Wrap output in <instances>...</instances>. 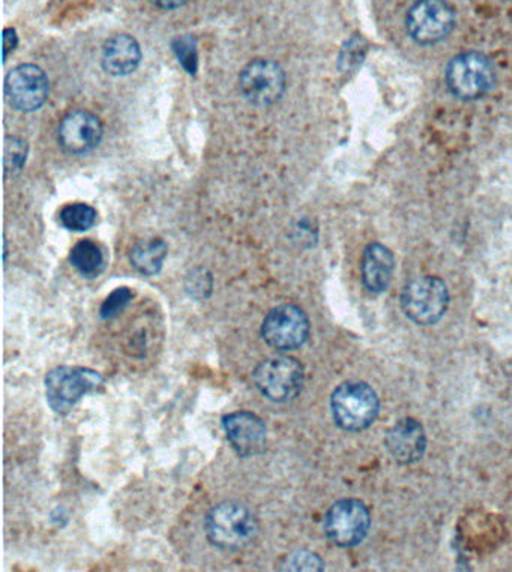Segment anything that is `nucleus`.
<instances>
[{
    "label": "nucleus",
    "mask_w": 512,
    "mask_h": 572,
    "mask_svg": "<svg viewBox=\"0 0 512 572\" xmlns=\"http://www.w3.org/2000/svg\"><path fill=\"white\" fill-rule=\"evenodd\" d=\"M205 532L207 540L217 549L236 552L252 544L259 532V524L247 507L224 502L206 515Z\"/></svg>",
    "instance_id": "1"
},
{
    "label": "nucleus",
    "mask_w": 512,
    "mask_h": 572,
    "mask_svg": "<svg viewBox=\"0 0 512 572\" xmlns=\"http://www.w3.org/2000/svg\"><path fill=\"white\" fill-rule=\"evenodd\" d=\"M371 527L370 511L358 499H342L326 512L324 529L328 540L342 549L366 540Z\"/></svg>",
    "instance_id": "7"
},
{
    "label": "nucleus",
    "mask_w": 512,
    "mask_h": 572,
    "mask_svg": "<svg viewBox=\"0 0 512 572\" xmlns=\"http://www.w3.org/2000/svg\"><path fill=\"white\" fill-rule=\"evenodd\" d=\"M70 262L83 277H96L104 268V254L93 241L84 239L71 249Z\"/></svg>",
    "instance_id": "18"
},
{
    "label": "nucleus",
    "mask_w": 512,
    "mask_h": 572,
    "mask_svg": "<svg viewBox=\"0 0 512 572\" xmlns=\"http://www.w3.org/2000/svg\"><path fill=\"white\" fill-rule=\"evenodd\" d=\"M378 394L363 381H346L332 392L331 412L337 426L346 431L367 430L378 418Z\"/></svg>",
    "instance_id": "2"
},
{
    "label": "nucleus",
    "mask_w": 512,
    "mask_h": 572,
    "mask_svg": "<svg viewBox=\"0 0 512 572\" xmlns=\"http://www.w3.org/2000/svg\"><path fill=\"white\" fill-rule=\"evenodd\" d=\"M17 44H19V38H17L14 29H6V31H3V61L7 62L10 53L14 52Z\"/></svg>",
    "instance_id": "25"
},
{
    "label": "nucleus",
    "mask_w": 512,
    "mask_h": 572,
    "mask_svg": "<svg viewBox=\"0 0 512 572\" xmlns=\"http://www.w3.org/2000/svg\"><path fill=\"white\" fill-rule=\"evenodd\" d=\"M227 440L239 457L259 456L266 447L264 419L252 412H233L223 418Z\"/></svg>",
    "instance_id": "12"
},
{
    "label": "nucleus",
    "mask_w": 512,
    "mask_h": 572,
    "mask_svg": "<svg viewBox=\"0 0 512 572\" xmlns=\"http://www.w3.org/2000/svg\"><path fill=\"white\" fill-rule=\"evenodd\" d=\"M27 142L19 137H8L6 142V160H3L7 175H10V173L14 175V173L20 172L24 163H27Z\"/></svg>",
    "instance_id": "20"
},
{
    "label": "nucleus",
    "mask_w": 512,
    "mask_h": 572,
    "mask_svg": "<svg viewBox=\"0 0 512 572\" xmlns=\"http://www.w3.org/2000/svg\"><path fill=\"white\" fill-rule=\"evenodd\" d=\"M142 50L135 38L120 33L107 40L103 49V67L109 74L126 75L137 70Z\"/></svg>",
    "instance_id": "16"
},
{
    "label": "nucleus",
    "mask_w": 512,
    "mask_h": 572,
    "mask_svg": "<svg viewBox=\"0 0 512 572\" xmlns=\"http://www.w3.org/2000/svg\"><path fill=\"white\" fill-rule=\"evenodd\" d=\"M8 103L20 112H33L44 105L49 96V79L40 67L19 65L6 79Z\"/></svg>",
    "instance_id": "11"
},
{
    "label": "nucleus",
    "mask_w": 512,
    "mask_h": 572,
    "mask_svg": "<svg viewBox=\"0 0 512 572\" xmlns=\"http://www.w3.org/2000/svg\"><path fill=\"white\" fill-rule=\"evenodd\" d=\"M385 445L399 464H413L422 459L427 449L424 427L413 418L401 419L389 428Z\"/></svg>",
    "instance_id": "14"
},
{
    "label": "nucleus",
    "mask_w": 512,
    "mask_h": 572,
    "mask_svg": "<svg viewBox=\"0 0 512 572\" xmlns=\"http://www.w3.org/2000/svg\"><path fill=\"white\" fill-rule=\"evenodd\" d=\"M104 385L99 371L86 367L62 366L45 376L47 402L53 412L68 415L88 394L96 392Z\"/></svg>",
    "instance_id": "3"
},
{
    "label": "nucleus",
    "mask_w": 512,
    "mask_h": 572,
    "mask_svg": "<svg viewBox=\"0 0 512 572\" xmlns=\"http://www.w3.org/2000/svg\"><path fill=\"white\" fill-rule=\"evenodd\" d=\"M101 139H103V125L95 114L86 110H75L66 114L59 125V143L71 154H86L95 150Z\"/></svg>",
    "instance_id": "13"
},
{
    "label": "nucleus",
    "mask_w": 512,
    "mask_h": 572,
    "mask_svg": "<svg viewBox=\"0 0 512 572\" xmlns=\"http://www.w3.org/2000/svg\"><path fill=\"white\" fill-rule=\"evenodd\" d=\"M173 52H175L177 61L188 71L190 74H196L197 71V45L196 40L192 37H180L173 41Z\"/></svg>",
    "instance_id": "22"
},
{
    "label": "nucleus",
    "mask_w": 512,
    "mask_h": 572,
    "mask_svg": "<svg viewBox=\"0 0 512 572\" xmlns=\"http://www.w3.org/2000/svg\"><path fill=\"white\" fill-rule=\"evenodd\" d=\"M239 86L249 103L256 105L277 103L286 89L285 71L278 63L268 59H256L244 68Z\"/></svg>",
    "instance_id": "10"
},
{
    "label": "nucleus",
    "mask_w": 512,
    "mask_h": 572,
    "mask_svg": "<svg viewBox=\"0 0 512 572\" xmlns=\"http://www.w3.org/2000/svg\"><path fill=\"white\" fill-rule=\"evenodd\" d=\"M325 563L316 553L299 550L286 558L279 570L283 571H324Z\"/></svg>",
    "instance_id": "21"
},
{
    "label": "nucleus",
    "mask_w": 512,
    "mask_h": 572,
    "mask_svg": "<svg viewBox=\"0 0 512 572\" xmlns=\"http://www.w3.org/2000/svg\"><path fill=\"white\" fill-rule=\"evenodd\" d=\"M454 27L455 12L446 0H418L406 17L409 35L421 45L447 40Z\"/></svg>",
    "instance_id": "9"
},
{
    "label": "nucleus",
    "mask_w": 512,
    "mask_h": 572,
    "mask_svg": "<svg viewBox=\"0 0 512 572\" xmlns=\"http://www.w3.org/2000/svg\"><path fill=\"white\" fill-rule=\"evenodd\" d=\"M450 305V292L443 279L424 275L410 279L401 292V308L406 317L419 326L438 324Z\"/></svg>",
    "instance_id": "4"
},
{
    "label": "nucleus",
    "mask_w": 512,
    "mask_h": 572,
    "mask_svg": "<svg viewBox=\"0 0 512 572\" xmlns=\"http://www.w3.org/2000/svg\"><path fill=\"white\" fill-rule=\"evenodd\" d=\"M361 269L363 287L372 295L383 294L391 284L396 257L385 245L372 243L363 252Z\"/></svg>",
    "instance_id": "15"
},
{
    "label": "nucleus",
    "mask_w": 512,
    "mask_h": 572,
    "mask_svg": "<svg viewBox=\"0 0 512 572\" xmlns=\"http://www.w3.org/2000/svg\"><path fill=\"white\" fill-rule=\"evenodd\" d=\"M256 388L274 402L294 401L304 388L303 364L291 356L281 355L265 359L253 372Z\"/></svg>",
    "instance_id": "6"
},
{
    "label": "nucleus",
    "mask_w": 512,
    "mask_h": 572,
    "mask_svg": "<svg viewBox=\"0 0 512 572\" xmlns=\"http://www.w3.org/2000/svg\"><path fill=\"white\" fill-rule=\"evenodd\" d=\"M150 2L161 10H177V8L184 7L188 0H150Z\"/></svg>",
    "instance_id": "26"
},
{
    "label": "nucleus",
    "mask_w": 512,
    "mask_h": 572,
    "mask_svg": "<svg viewBox=\"0 0 512 572\" xmlns=\"http://www.w3.org/2000/svg\"><path fill=\"white\" fill-rule=\"evenodd\" d=\"M167 245L161 239L140 241L130 253V261L140 274L152 277L163 268Z\"/></svg>",
    "instance_id": "17"
},
{
    "label": "nucleus",
    "mask_w": 512,
    "mask_h": 572,
    "mask_svg": "<svg viewBox=\"0 0 512 572\" xmlns=\"http://www.w3.org/2000/svg\"><path fill=\"white\" fill-rule=\"evenodd\" d=\"M496 71L492 61L478 52L457 54L447 68V84L459 100H480L494 88Z\"/></svg>",
    "instance_id": "5"
},
{
    "label": "nucleus",
    "mask_w": 512,
    "mask_h": 572,
    "mask_svg": "<svg viewBox=\"0 0 512 572\" xmlns=\"http://www.w3.org/2000/svg\"><path fill=\"white\" fill-rule=\"evenodd\" d=\"M131 299H133V292L129 287H120V289L112 292L101 307V319H114L130 304Z\"/></svg>",
    "instance_id": "23"
},
{
    "label": "nucleus",
    "mask_w": 512,
    "mask_h": 572,
    "mask_svg": "<svg viewBox=\"0 0 512 572\" xmlns=\"http://www.w3.org/2000/svg\"><path fill=\"white\" fill-rule=\"evenodd\" d=\"M262 337L275 350L299 349L310 337V320L303 308L291 304L279 305L265 317Z\"/></svg>",
    "instance_id": "8"
},
{
    "label": "nucleus",
    "mask_w": 512,
    "mask_h": 572,
    "mask_svg": "<svg viewBox=\"0 0 512 572\" xmlns=\"http://www.w3.org/2000/svg\"><path fill=\"white\" fill-rule=\"evenodd\" d=\"M367 45L362 38H352L342 45L340 54V67L342 70H354L366 57Z\"/></svg>",
    "instance_id": "24"
},
{
    "label": "nucleus",
    "mask_w": 512,
    "mask_h": 572,
    "mask_svg": "<svg viewBox=\"0 0 512 572\" xmlns=\"http://www.w3.org/2000/svg\"><path fill=\"white\" fill-rule=\"evenodd\" d=\"M59 219L66 231L86 232L96 223V211L86 203H71L63 207Z\"/></svg>",
    "instance_id": "19"
}]
</instances>
